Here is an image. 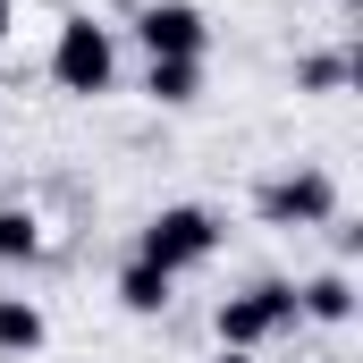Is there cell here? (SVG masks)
Returning <instances> with one entry per match:
<instances>
[{"instance_id":"cell-1","label":"cell","mask_w":363,"mask_h":363,"mask_svg":"<svg viewBox=\"0 0 363 363\" xmlns=\"http://www.w3.org/2000/svg\"><path fill=\"white\" fill-rule=\"evenodd\" d=\"M220 237H228V228H220L203 203H169V211H152V220H144V245H135V262H152V271H169V279H178V271H203V262L220 254Z\"/></svg>"},{"instance_id":"cell-2","label":"cell","mask_w":363,"mask_h":363,"mask_svg":"<svg viewBox=\"0 0 363 363\" xmlns=\"http://www.w3.org/2000/svg\"><path fill=\"white\" fill-rule=\"evenodd\" d=\"M51 77H60V93H110V77H118V43H110V26H93V17H60Z\"/></svg>"},{"instance_id":"cell-3","label":"cell","mask_w":363,"mask_h":363,"mask_svg":"<svg viewBox=\"0 0 363 363\" xmlns=\"http://www.w3.org/2000/svg\"><path fill=\"white\" fill-rule=\"evenodd\" d=\"M296 321V287L287 279H254L245 296H228L220 304V347H237V355H254L271 330H287Z\"/></svg>"},{"instance_id":"cell-4","label":"cell","mask_w":363,"mask_h":363,"mask_svg":"<svg viewBox=\"0 0 363 363\" xmlns=\"http://www.w3.org/2000/svg\"><path fill=\"white\" fill-rule=\"evenodd\" d=\"M135 43L152 60H203L211 51V17L194 0H152V9H135Z\"/></svg>"},{"instance_id":"cell-5","label":"cell","mask_w":363,"mask_h":363,"mask_svg":"<svg viewBox=\"0 0 363 363\" xmlns=\"http://www.w3.org/2000/svg\"><path fill=\"white\" fill-rule=\"evenodd\" d=\"M330 211H338L330 169H296V178L262 186V220H271V228H330Z\"/></svg>"},{"instance_id":"cell-6","label":"cell","mask_w":363,"mask_h":363,"mask_svg":"<svg viewBox=\"0 0 363 363\" xmlns=\"http://www.w3.org/2000/svg\"><path fill=\"white\" fill-rule=\"evenodd\" d=\"M296 313H304V321H330V330H338V321H355V279H347V271L304 279V287H296Z\"/></svg>"},{"instance_id":"cell-7","label":"cell","mask_w":363,"mask_h":363,"mask_svg":"<svg viewBox=\"0 0 363 363\" xmlns=\"http://www.w3.org/2000/svg\"><path fill=\"white\" fill-rule=\"evenodd\" d=\"M51 330H43V304H26V296H0V355H34Z\"/></svg>"},{"instance_id":"cell-8","label":"cell","mask_w":363,"mask_h":363,"mask_svg":"<svg viewBox=\"0 0 363 363\" xmlns=\"http://www.w3.org/2000/svg\"><path fill=\"white\" fill-rule=\"evenodd\" d=\"M118 304H127V313H169V271L127 262V271H118Z\"/></svg>"},{"instance_id":"cell-9","label":"cell","mask_w":363,"mask_h":363,"mask_svg":"<svg viewBox=\"0 0 363 363\" xmlns=\"http://www.w3.org/2000/svg\"><path fill=\"white\" fill-rule=\"evenodd\" d=\"M152 101H169V110H186L194 93H203V60H152Z\"/></svg>"},{"instance_id":"cell-10","label":"cell","mask_w":363,"mask_h":363,"mask_svg":"<svg viewBox=\"0 0 363 363\" xmlns=\"http://www.w3.org/2000/svg\"><path fill=\"white\" fill-rule=\"evenodd\" d=\"M34 254H43V220L0 203V262H34Z\"/></svg>"},{"instance_id":"cell-11","label":"cell","mask_w":363,"mask_h":363,"mask_svg":"<svg viewBox=\"0 0 363 363\" xmlns=\"http://www.w3.org/2000/svg\"><path fill=\"white\" fill-rule=\"evenodd\" d=\"M347 77H355V60H338V51H321V60L296 68V85H304V93H330V85H347Z\"/></svg>"},{"instance_id":"cell-12","label":"cell","mask_w":363,"mask_h":363,"mask_svg":"<svg viewBox=\"0 0 363 363\" xmlns=\"http://www.w3.org/2000/svg\"><path fill=\"white\" fill-rule=\"evenodd\" d=\"M9 26H17V0H0V43H9Z\"/></svg>"},{"instance_id":"cell-13","label":"cell","mask_w":363,"mask_h":363,"mask_svg":"<svg viewBox=\"0 0 363 363\" xmlns=\"http://www.w3.org/2000/svg\"><path fill=\"white\" fill-rule=\"evenodd\" d=\"M220 363H254V355H237V347H220Z\"/></svg>"},{"instance_id":"cell-14","label":"cell","mask_w":363,"mask_h":363,"mask_svg":"<svg viewBox=\"0 0 363 363\" xmlns=\"http://www.w3.org/2000/svg\"><path fill=\"white\" fill-rule=\"evenodd\" d=\"M347 9H363V0H347Z\"/></svg>"}]
</instances>
